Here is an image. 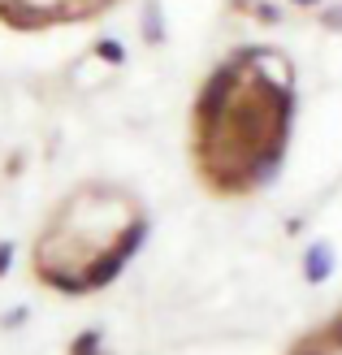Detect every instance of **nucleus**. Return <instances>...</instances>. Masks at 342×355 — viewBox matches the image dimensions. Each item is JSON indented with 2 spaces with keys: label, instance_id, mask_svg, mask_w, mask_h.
Returning <instances> with one entry per match:
<instances>
[{
  "label": "nucleus",
  "instance_id": "4",
  "mask_svg": "<svg viewBox=\"0 0 342 355\" xmlns=\"http://www.w3.org/2000/svg\"><path fill=\"white\" fill-rule=\"evenodd\" d=\"M291 355H342V308L291 347Z\"/></svg>",
  "mask_w": 342,
  "mask_h": 355
},
{
  "label": "nucleus",
  "instance_id": "1",
  "mask_svg": "<svg viewBox=\"0 0 342 355\" xmlns=\"http://www.w3.org/2000/svg\"><path fill=\"white\" fill-rule=\"evenodd\" d=\"M295 83L277 52H234L208 74L191 113V161L200 182L239 200L277 169L291 135Z\"/></svg>",
  "mask_w": 342,
  "mask_h": 355
},
{
  "label": "nucleus",
  "instance_id": "3",
  "mask_svg": "<svg viewBox=\"0 0 342 355\" xmlns=\"http://www.w3.org/2000/svg\"><path fill=\"white\" fill-rule=\"evenodd\" d=\"M117 0H0V22L17 31H52V26H74L92 22Z\"/></svg>",
  "mask_w": 342,
  "mask_h": 355
},
{
  "label": "nucleus",
  "instance_id": "2",
  "mask_svg": "<svg viewBox=\"0 0 342 355\" xmlns=\"http://www.w3.org/2000/svg\"><path fill=\"white\" fill-rule=\"evenodd\" d=\"M143 204L126 187L83 182L48 212L31 247L35 277L61 295L100 291L143 243Z\"/></svg>",
  "mask_w": 342,
  "mask_h": 355
}]
</instances>
